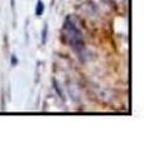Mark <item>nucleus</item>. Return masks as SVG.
<instances>
[{
    "label": "nucleus",
    "instance_id": "nucleus-1",
    "mask_svg": "<svg viewBox=\"0 0 144 152\" xmlns=\"http://www.w3.org/2000/svg\"><path fill=\"white\" fill-rule=\"evenodd\" d=\"M63 38L65 41L68 43L71 47L79 50L84 47V39H82V33L77 28V26L71 20L70 18H67V20L63 26Z\"/></svg>",
    "mask_w": 144,
    "mask_h": 152
},
{
    "label": "nucleus",
    "instance_id": "nucleus-2",
    "mask_svg": "<svg viewBox=\"0 0 144 152\" xmlns=\"http://www.w3.org/2000/svg\"><path fill=\"white\" fill-rule=\"evenodd\" d=\"M43 9H44V7H43V4H42V3H38V7H37V10H36L37 15H41L42 12H43Z\"/></svg>",
    "mask_w": 144,
    "mask_h": 152
}]
</instances>
